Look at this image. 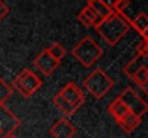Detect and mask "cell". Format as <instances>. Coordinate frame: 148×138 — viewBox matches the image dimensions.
Segmentation results:
<instances>
[{
	"label": "cell",
	"instance_id": "1",
	"mask_svg": "<svg viewBox=\"0 0 148 138\" xmlns=\"http://www.w3.org/2000/svg\"><path fill=\"white\" fill-rule=\"evenodd\" d=\"M130 27V20L114 12L109 17L97 23L95 30L109 46H115L128 33Z\"/></svg>",
	"mask_w": 148,
	"mask_h": 138
},
{
	"label": "cell",
	"instance_id": "2",
	"mask_svg": "<svg viewBox=\"0 0 148 138\" xmlns=\"http://www.w3.org/2000/svg\"><path fill=\"white\" fill-rule=\"evenodd\" d=\"M71 53L85 68H91L99 58L102 56L103 49L91 36H85V38H82L76 45L72 47Z\"/></svg>",
	"mask_w": 148,
	"mask_h": 138
},
{
	"label": "cell",
	"instance_id": "3",
	"mask_svg": "<svg viewBox=\"0 0 148 138\" xmlns=\"http://www.w3.org/2000/svg\"><path fill=\"white\" fill-rule=\"evenodd\" d=\"M114 87V79L106 75L103 69H94L84 81V88L94 98L102 99Z\"/></svg>",
	"mask_w": 148,
	"mask_h": 138
},
{
	"label": "cell",
	"instance_id": "4",
	"mask_svg": "<svg viewBox=\"0 0 148 138\" xmlns=\"http://www.w3.org/2000/svg\"><path fill=\"white\" fill-rule=\"evenodd\" d=\"M13 89L19 92L23 98H30L35 92L42 87L40 78L30 69H23L19 76H16L10 85Z\"/></svg>",
	"mask_w": 148,
	"mask_h": 138
},
{
	"label": "cell",
	"instance_id": "5",
	"mask_svg": "<svg viewBox=\"0 0 148 138\" xmlns=\"http://www.w3.org/2000/svg\"><path fill=\"white\" fill-rule=\"evenodd\" d=\"M118 98L127 105V108L130 109V112L135 114L140 118L148 112V102L144 101L140 96V93L135 91L134 88H131V87L125 88L124 91L118 95Z\"/></svg>",
	"mask_w": 148,
	"mask_h": 138
},
{
	"label": "cell",
	"instance_id": "6",
	"mask_svg": "<svg viewBox=\"0 0 148 138\" xmlns=\"http://www.w3.org/2000/svg\"><path fill=\"white\" fill-rule=\"evenodd\" d=\"M20 127V119L4 105H0V131L4 138L14 135V131Z\"/></svg>",
	"mask_w": 148,
	"mask_h": 138
},
{
	"label": "cell",
	"instance_id": "7",
	"mask_svg": "<svg viewBox=\"0 0 148 138\" xmlns=\"http://www.w3.org/2000/svg\"><path fill=\"white\" fill-rule=\"evenodd\" d=\"M75 111H78L82 104L85 102V93L82 89L75 84V82H69L68 85H65V88H62V91L58 92Z\"/></svg>",
	"mask_w": 148,
	"mask_h": 138
},
{
	"label": "cell",
	"instance_id": "8",
	"mask_svg": "<svg viewBox=\"0 0 148 138\" xmlns=\"http://www.w3.org/2000/svg\"><path fill=\"white\" fill-rule=\"evenodd\" d=\"M59 63H60V62H58L56 59H53L49 53H48L46 49H43V50L35 58V60H33V65H35V66L38 68V71H39L42 75H45V76L52 75V73L58 69Z\"/></svg>",
	"mask_w": 148,
	"mask_h": 138
},
{
	"label": "cell",
	"instance_id": "9",
	"mask_svg": "<svg viewBox=\"0 0 148 138\" xmlns=\"http://www.w3.org/2000/svg\"><path fill=\"white\" fill-rule=\"evenodd\" d=\"M49 134L53 138H73L76 134V127L68 118L63 117L50 127Z\"/></svg>",
	"mask_w": 148,
	"mask_h": 138
},
{
	"label": "cell",
	"instance_id": "10",
	"mask_svg": "<svg viewBox=\"0 0 148 138\" xmlns=\"http://www.w3.org/2000/svg\"><path fill=\"white\" fill-rule=\"evenodd\" d=\"M86 6H89L94 10V13L98 16L99 22L101 20H105L106 17H109L114 13V10L111 9V6L106 1H103V0H89Z\"/></svg>",
	"mask_w": 148,
	"mask_h": 138
},
{
	"label": "cell",
	"instance_id": "11",
	"mask_svg": "<svg viewBox=\"0 0 148 138\" xmlns=\"http://www.w3.org/2000/svg\"><path fill=\"white\" fill-rule=\"evenodd\" d=\"M130 26H132L143 38V41L148 42V16L147 13L137 14L132 20H130Z\"/></svg>",
	"mask_w": 148,
	"mask_h": 138
},
{
	"label": "cell",
	"instance_id": "12",
	"mask_svg": "<svg viewBox=\"0 0 148 138\" xmlns=\"http://www.w3.org/2000/svg\"><path fill=\"white\" fill-rule=\"evenodd\" d=\"M108 112L114 117V119L116 121V122H119L127 114H130V109L127 108V105L116 96L111 104H109V106H108Z\"/></svg>",
	"mask_w": 148,
	"mask_h": 138
},
{
	"label": "cell",
	"instance_id": "13",
	"mask_svg": "<svg viewBox=\"0 0 148 138\" xmlns=\"http://www.w3.org/2000/svg\"><path fill=\"white\" fill-rule=\"evenodd\" d=\"M78 22H79L82 26H85V27H92V26L95 27L97 23L99 22V19L89 6H85V7L79 12V14H78Z\"/></svg>",
	"mask_w": 148,
	"mask_h": 138
},
{
	"label": "cell",
	"instance_id": "14",
	"mask_svg": "<svg viewBox=\"0 0 148 138\" xmlns=\"http://www.w3.org/2000/svg\"><path fill=\"white\" fill-rule=\"evenodd\" d=\"M140 124H141V118L140 117H137L135 114H132V112H130V114H127L119 122H118V125L127 133V134H131V133H134L138 127H140Z\"/></svg>",
	"mask_w": 148,
	"mask_h": 138
},
{
	"label": "cell",
	"instance_id": "15",
	"mask_svg": "<svg viewBox=\"0 0 148 138\" xmlns=\"http://www.w3.org/2000/svg\"><path fill=\"white\" fill-rule=\"evenodd\" d=\"M131 79H132L134 84L138 85L141 89L145 88L148 85V66H145V65L140 66V68L134 72V75L131 76Z\"/></svg>",
	"mask_w": 148,
	"mask_h": 138
},
{
	"label": "cell",
	"instance_id": "16",
	"mask_svg": "<svg viewBox=\"0 0 148 138\" xmlns=\"http://www.w3.org/2000/svg\"><path fill=\"white\" fill-rule=\"evenodd\" d=\"M53 104H55V105H56V106L65 114V118H66V117H71V115H73V114L76 112V111H75V109H73V108H72V106H71V105H69V104H68V102H66L59 93H56V95L53 96Z\"/></svg>",
	"mask_w": 148,
	"mask_h": 138
},
{
	"label": "cell",
	"instance_id": "17",
	"mask_svg": "<svg viewBox=\"0 0 148 138\" xmlns=\"http://www.w3.org/2000/svg\"><path fill=\"white\" fill-rule=\"evenodd\" d=\"M145 58H143V56H140V55H137L135 58H132L125 66H124V73L127 75V76H132L134 75V72L140 68V66H143L144 63H143V60H144Z\"/></svg>",
	"mask_w": 148,
	"mask_h": 138
},
{
	"label": "cell",
	"instance_id": "18",
	"mask_svg": "<svg viewBox=\"0 0 148 138\" xmlns=\"http://www.w3.org/2000/svg\"><path fill=\"white\" fill-rule=\"evenodd\" d=\"M46 50H48V53H49L50 56L53 59H56L58 62H60L65 58V55H66V49L60 45L59 42H53L50 46L46 47Z\"/></svg>",
	"mask_w": 148,
	"mask_h": 138
},
{
	"label": "cell",
	"instance_id": "19",
	"mask_svg": "<svg viewBox=\"0 0 148 138\" xmlns=\"http://www.w3.org/2000/svg\"><path fill=\"white\" fill-rule=\"evenodd\" d=\"M12 93H13V88L3 78H0V105H4V102L12 96Z\"/></svg>",
	"mask_w": 148,
	"mask_h": 138
},
{
	"label": "cell",
	"instance_id": "20",
	"mask_svg": "<svg viewBox=\"0 0 148 138\" xmlns=\"http://www.w3.org/2000/svg\"><path fill=\"white\" fill-rule=\"evenodd\" d=\"M109 6H111V9H112L115 13H118V14L124 16L125 19H128L127 14H125V9L130 6V0H116V1H114L112 4H109ZM128 20H130V19H128Z\"/></svg>",
	"mask_w": 148,
	"mask_h": 138
},
{
	"label": "cell",
	"instance_id": "21",
	"mask_svg": "<svg viewBox=\"0 0 148 138\" xmlns=\"http://www.w3.org/2000/svg\"><path fill=\"white\" fill-rule=\"evenodd\" d=\"M9 12H10V9L7 7V4H4V3L0 0V22L9 14Z\"/></svg>",
	"mask_w": 148,
	"mask_h": 138
},
{
	"label": "cell",
	"instance_id": "22",
	"mask_svg": "<svg viewBox=\"0 0 148 138\" xmlns=\"http://www.w3.org/2000/svg\"><path fill=\"white\" fill-rule=\"evenodd\" d=\"M7 138H17V137H14V135H12V137H7Z\"/></svg>",
	"mask_w": 148,
	"mask_h": 138
},
{
	"label": "cell",
	"instance_id": "23",
	"mask_svg": "<svg viewBox=\"0 0 148 138\" xmlns=\"http://www.w3.org/2000/svg\"><path fill=\"white\" fill-rule=\"evenodd\" d=\"M145 92H147V95H148V91H145Z\"/></svg>",
	"mask_w": 148,
	"mask_h": 138
}]
</instances>
